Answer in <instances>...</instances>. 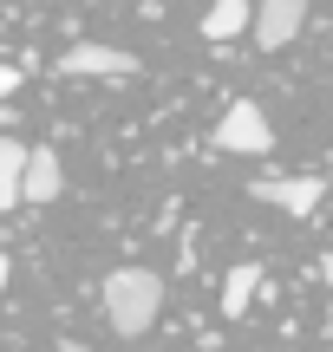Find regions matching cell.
Wrapping results in <instances>:
<instances>
[{
  "label": "cell",
  "mask_w": 333,
  "mask_h": 352,
  "mask_svg": "<svg viewBox=\"0 0 333 352\" xmlns=\"http://www.w3.org/2000/svg\"><path fill=\"white\" fill-rule=\"evenodd\" d=\"M248 196L268 202V209H281V215H301V222H308V215L321 209L327 183H321V176H255V183H248Z\"/></svg>",
  "instance_id": "obj_3"
},
{
  "label": "cell",
  "mask_w": 333,
  "mask_h": 352,
  "mask_svg": "<svg viewBox=\"0 0 333 352\" xmlns=\"http://www.w3.org/2000/svg\"><path fill=\"white\" fill-rule=\"evenodd\" d=\"M235 33H255V0H216L203 13V39H235Z\"/></svg>",
  "instance_id": "obj_7"
},
{
  "label": "cell",
  "mask_w": 333,
  "mask_h": 352,
  "mask_svg": "<svg viewBox=\"0 0 333 352\" xmlns=\"http://www.w3.org/2000/svg\"><path fill=\"white\" fill-rule=\"evenodd\" d=\"M65 189V170H59V157H52V144L46 151H33V164H26V202H52Z\"/></svg>",
  "instance_id": "obj_8"
},
{
  "label": "cell",
  "mask_w": 333,
  "mask_h": 352,
  "mask_svg": "<svg viewBox=\"0 0 333 352\" xmlns=\"http://www.w3.org/2000/svg\"><path fill=\"white\" fill-rule=\"evenodd\" d=\"M26 164H33V144H20L7 131L0 138V209H20L26 202Z\"/></svg>",
  "instance_id": "obj_6"
},
{
  "label": "cell",
  "mask_w": 333,
  "mask_h": 352,
  "mask_svg": "<svg viewBox=\"0 0 333 352\" xmlns=\"http://www.w3.org/2000/svg\"><path fill=\"white\" fill-rule=\"evenodd\" d=\"M216 151H229V157H268L275 151V124L261 118V104H229L222 111V124H216Z\"/></svg>",
  "instance_id": "obj_2"
},
{
  "label": "cell",
  "mask_w": 333,
  "mask_h": 352,
  "mask_svg": "<svg viewBox=\"0 0 333 352\" xmlns=\"http://www.w3.org/2000/svg\"><path fill=\"white\" fill-rule=\"evenodd\" d=\"M301 26H308V0H261V7H255V46L261 52H281Z\"/></svg>",
  "instance_id": "obj_5"
},
{
  "label": "cell",
  "mask_w": 333,
  "mask_h": 352,
  "mask_svg": "<svg viewBox=\"0 0 333 352\" xmlns=\"http://www.w3.org/2000/svg\"><path fill=\"white\" fill-rule=\"evenodd\" d=\"M52 65H59L65 78H131V72H138V59H131L125 46H98V39H78V46H65Z\"/></svg>",
  "instance_id": "obj_4"
},
{
  "label": "cell",
  "mask_w": 333,
  "mask_h": 352,
  "mask_svg": "<svg viewBox=\"0 0 333 352\" xmlns=\"http://www.w3.org/2000/svg\"><path fill=\"white\" fill-rule=\"evenodd\" d=\"M98 300H105V320H111L118 340H138V333H151L157 314H164V280H157L151 267H111Z\"/></svg>",
  "instance_id": "obj_1"
},
{
  "label": "cell",
  "mask_w": 333,
  "mask_h": 352,
  "mask_svg": "<svg viewBox=\"0 0 333 352\" xmlns=\"http://www.w3.org/2000/svg\"><path fill=\"white\" fill-rule=\"evenodd\" d=\"M321 274H327V287H333V254H327V261H321Z\"/></svg>",
  "instance_id": "obj_10"
},
{
  "label": "cell",
  "mask_w": 333,
  "mask_h": 352,
  "mask_svg": "<svg viewBox=\"0 0 333 352\" xmlns=\"http://www.w3.org/2000/svg\"><path fill=\"white\" fill-rule=\"evenodd\" d=\"M255 287H261V267L255 261H235L229 267V280H222V314H248V300H255Z\"/></svg>",
  "instance_id": "obj_9"
}]
</instances>
